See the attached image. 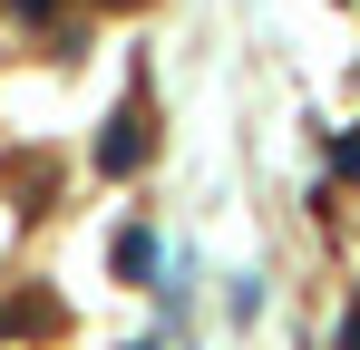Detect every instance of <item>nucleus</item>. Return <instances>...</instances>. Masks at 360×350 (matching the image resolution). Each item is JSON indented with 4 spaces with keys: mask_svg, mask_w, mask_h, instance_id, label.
<instances>
[{
    "mask_svg": "<svg viewBox=\"0 0 360 350\" xmlns=\"http://www.w3.org/2000/svg\"><path fill=\"white\" fill-rule=\"evenodd\" d=\"M146 146H156V117H146V98H136V108L98 136V166H108V175H136V166H146Z\"/></svg>",
    "mask_w": 360,
    "mask_h": 350,
    "instance_id": "obj_1",
    "label": "nucleus"
},
{
    "mask_svg": "<svg viewBox=\"0 0 360 350\" xmlns=\"http://www.w3.org/2000/svg\"><path fill=\"white\" fill-rule=\"evenodd\" d=\"M341 350H360V311H351V321H341Z\"/></svg>",
    "mask_w": 360,
    "mask_h": 350,
    "instance_id": "obj_2",
    "label": "nucleus"
}]
</instances>
